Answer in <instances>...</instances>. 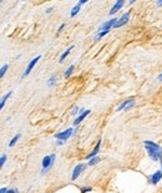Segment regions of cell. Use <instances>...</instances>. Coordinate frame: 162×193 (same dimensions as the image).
Here are the masks:
<instances>
[{
    "label": "cell",
    "instance_id": "cell-12",
    "mask_svg": "<svg viewBox=\"0 0 162 193\" xmlns=\"http://www.w3.org/2000/svg\"><path fill=\"white\" fill-rule=\"evenodd\" d=\"M80 7H81L80 4H77L76 6H74V7H73V10H71V13H70V16H71V18H74L75 15H76L79 11H80Z\"/></svg>",
    "mask_w": 162,
    "mask_h": 193
},
{
    "label": "cell",
    "instance_id": "cell-8",
    "mask_svg": "<svg viewBox=\"0 0 162 193\" xmlns=\"http://www.w3.org/2000/svg\"><path fill=\"white\" fill-rule=\"evenodd\" d=\"M161 179H162V171H156L151 176V183L152 184H157Z\"/></svg>",
    "mask_w": 162,
    "mask_h": 193
},
{
    "label": "cell",
    "instance_id": "cell-22",
    "mask_svg": "<svg viewBox=\"0 0 162 193\" xmlns=\"http://www.w3.org/2000/svg\"><path fill=\"white\" fill-rule=\"evenodd\" d=\"M52 10H54V7H49V9H46V13L50 14V13H52Z\"/></svg>",
    "mask_w": 162,
    "mask_h": 193
},
{
    "label": "cell",
    "instance_id": "cell-3",
    "mask_svg": "<svg viewBox=\"0 0 162 193\" xmlns=\"http://www.w3.org/2000/svg\"><path fill=\"white\" fill-rule=\"evenodd\" d=\"M85 168H86V165H84V163L77 165L76 167L74 168V172H73V176H71V179H73V181H76V179H77V177L81 175V172L84 171Z\"/></svg>",
    "mask_w": 162,
    "mask_h": 193
},
{
    "label": "cell",
    "instance_id": "cell-25",
    "mask_svg": "<svg viewBox=\"0 0 162 193\" xmlns=\"http://www.w3.org/2000/svg\"><path fill=\"white\" fill-rule=\"evenodd\" d=\"M6 192H7V190H6L5 187H3V188H1V191H0V193H6Z\"/></svg>",
    "mask_w": 162,
    "mask_h": 193
},
{
    "label": "cell",
    "instance_id": "cell-11",
    "mask_svg": "<svg viewBox=\"0 0 162 193\" xmlns=\"http://www.w3.org/2000/svg\"><path fill=\"white\" fill-rule=\"evenodd\" d=\"M100 146H101V141H99V143H97V145H96V147H95V148H94V151H92V152H91V153H90L89 156H87V158H94V157H96V153L99 152V150H100Z\"/></svg>",
    "mask_w": 162,
    "mask_h": 193
},
{
    "label": "cell",
    "instance_id": "cell-28",
    "mask_svg": "<svg viewBox=\"0 0 162 193\" xmlns=\"http://www.w3.org/2000/svg\"><path fill=\"white\" fill-rule=\"evenodd\" d=\"M157 5H159V6H162V1H159V3H157Z\"/></svg>",
    "mask_w": 162,
    "mask_h": 193
},
{
    "label": "cell",
    "instance_id": "cell-13",
    "mask_svg": "<svg viewBox=\"0 0 162 193\" xmlns=\"http://www.w3.org/2000/svg\"><path fill=\"white\" fill-rule=\"evenodd\" d=\"M73 49H74V46H70V47H69V49H67V50H66L65 52H64V54H62L61 56H60V62H62V61H64V60H65V58H66V56H67V55H69V54H70V51H71V50H73Z\"/></svg>",
    "mask_w": 162,
    "mask_h": 193
},
{
    "label": "cell",
    "instance_id": "cell-5",
    "mask_svg": "<svg viewBox=\"0 0 162 193\" xmlns=\"http://www.w3.org/2000/svg\"><path fill=\"white\" fill-rule=\"evenodd\" d=\"M73 135V128H67L66 131H64V132H60V133H58L55 136V138H58V140H61V141L65 142L67 138L70 137V136Z\"/></svg>",
    "mask_w": 162,
    "mask_h": 193
},
{
    "label": "cell",
    "instance_id": "cell-4",
    "mask_svg": "<svg viewBox=\"0 0 162 193\" xmlns=\"http://www.w3.org/2000/svg\"><path fill=\"white\" fill-rule=\"evenodd\" d=\"M39 60H40V56H36V58H34V59L31 60V61L29 62L28 67H26V70L24 71V74H22V77H26V76H28V75L30 74V71H31V70L34 69V66L36 65V62L39 61Z\"/></svg>",
    "mask_w": 162,
    "mask_h": 193
},
{
    "label": "cell",
    "instance_id": "cell-27",
    "mask_svg": "<svg viewBox=\"0 0 162 193\" xmlns=\"http://www.w3.org/2000/svg\"><path fill=\"white\" fill-rule=\"evenodd\" d=\"M86 3H87V0H81V1L79 3V4H80V5H82V4H86Z\"/></svg>",
    "mask_w": 162,
    "mask_h": 193
},
{
    "label": "cell",
    "instance_id": "cell-2",
    "mask_svg": "<svg viewBox=\"0 0 162 193\" xmlns=\"http://www.w3.org/2000/svg\"><path fill=\"white\" fill-rule=\"evenodd\" d=\"M55 157H56L55 154H50V156L44 157V160H43V168H44L43 175L45 172H47V169L52 166V163H54V161H55Z\"/></svg>",
    "mask_w": 162,
    "mask_h": 193
},
{
    "label": "cell",
    "instance_id": "cell-29",
    "mask_svg": "<svg viewBox=\"0 0 162 193\" xmlns=\"http://www.w3.org/2000/svg\"><path fill=\"white\" fill-rule=\"evenodd\" d=\"M159 80H160V81H162V74H161L160 76H159Z\"/></svg>",
    "mask_w": 162,
    "mask_h": 193
},
{
    "label": "cell",
    "instance_id": "cell-24",
    "mask_svg": "<svg viewBox=\"0 0 162 193\" xmlns=\"http://www.w3.org/2000/svg\"><path fill=\"white\" fill-rule=\"evenodd\" d=\"M6 193H18V191H15V190H7Z\"/></svg>",
    "mask_w": 162,
    "mask_h": 193
},
{
    "label": "cell",
    "instance_id": "cell-6",
    "mask_svg": "<svg viewBox=\"0 0 162 193\" xmlns=\"http://www.w3.org/2000/svg\"><path fill=\"white\" fill-rule=\"evenodd\" d=\"M129 18H130V13H126V14H123L122 16H121V18H120L119 20H117V22H116V24H115V26H114V28H115V29H116V28H121L122 25H125L126 22L129 21Z\"/></svg>",
    "mask_w": 162,
    "mask_h": 193
},
{
    "label": "cell",
    "instance_id": "cell-16",
    "mask_svg": "<svg viewBox=\"0 0 162 193\" xmlns=\"http://www.w3.org/2000/svg\"><path fill=\"white\" fill-rule=\"evenodd\" d=\"M99 162H100V158L99 157H94V158H91V161H90L89 162V166H95L96 163H99Z\"/></svg>",
    "mask_w": 162,
    "mask_h": 193
},
{
    "label": "cell",
    "instance_id": "cell-18",
    "mask_svg": "<svg viewBox=\"0 0 162 193\" xmlns=\"http://www.w3.org/2000/svg\"><path fill=\"white\" fill-rule=\"evenodd\" d=\"M55 81H56V76L54 75V76H51V77H50V80L47 81V85H49V86H52V85L55 84Z\"/></svg>",
    "mask_w": 162,
    "mask_h": 193
},
{
    "label": "cell",
    "instance_id": "cell-15",
    "mask_svg": "<svg viewBox=\"0 0 162 193\" xmlns=\"http://www.w3.org/2000/svg\"><path fill=\"white\" fill-rule=\"evenodd\" d=\"M10 96H11V91H10V92H7L6 95H5V96H4V97L1 98V104H0V107H1V108L4 107V105H5V101H6V100H7V98H9Z\"/></svg>",
    "mask_w": 162,
    "mask_h": 193
},
{
    "label": "cell",
    "instance_id": "cell-1",
    "mask_svg": "<svg viewBox=\"0 0 162 193\" xmlns=\"http://www.w3.org/2000/svg\"><path fill=\"white\" fill-rule=\"evenodd\" d=\"M144 146L152 161H155V162L160 161V158L162 157V148L160 145H157V143L152 142V141H145Z\"/></svg>",
    "mask_w": 162,
    "mask_h": 193
},
{
    "label": "cell",
    "instance_id": "cell-9",
    "mask_svg": "<svg viewBox=\"0 0 162 193\" xmlns=\"http://www.w3.org/2000/svg\"><path fill=\"white\" fill-rule=\"evenodd\" d=\"M122 5H123V0H119V1L116 3L114 6H112V9L110 10V14H111V15L116 14V13H117V11H119L120 9H121V6H122Z\"/></svg>",
    "mask_w": 162,
    "mask_h": 193
},
{
    "label": "cell",
    "instance_id": "cell-7",
    "mask_svg": "<svg viewBox=\"0 0 162 193\" xmlns=\"http://www.w3.org/2000/svg\"><path fill=\"white\" fill-rule=\"evenodd\" d=\"M134 106V100L132 98H129V100H126V101H123L121 105L117 107V111H122V110H129L131 108Z\"/></svg>",
    "mask_w": 162,
    "mask_h": 193
},
{
    "label": "cell",
    "instance_id": "cell-21",
    "mask_svg": "<svg viewBox=\"0 0 162 193\" xmlns=\"http://www.w3.org/2000/svg\"><path fill=\"white\" fill-rule=\"evenodd\" d=\"M92 188L91 187H86V188H82V193H85V192H90Z\"/></svg>",
    "mask_w": 162,
    "mask_h": 193
},
{
    "label": "cell",
    "instance_id": "cell-30",
    "mask_svg": "<svg viewBox=\"0 0 162 193\" xmlns=\"http://www.w3.org/2000/svg\"><path fill=\"white\" fill-rule=\"evenodd\" d=\"M160 161H161V167H162V157L160 158Z\"/></svg>",
    "mask_w": 162,
    "mask_h": 193
},
{
    "label": "cell",
    "instance_id": "cell-19",
    "mask_svg": "<svg viewBox=\"0 0 162 193\" xmlns=\"http://www.w3.org/2000/svg\"><path fill=\"white\" fill-rule=\"evenodd\" d=\"M7 67H9V66H7V65H4L3 67H1V71H0V76H4V74H5L6 72V70H7Z\"/></svg>",
    "mask_w": 162,
    "mask_h": 193
},
{
    "label": "cell",
    "instance_id": "cell-10",
    "mask_svg": "<svg viewBox=\"0 0 162 193\" xmlns=\"http://www.w3.org/2000/svg\"><path fill=\"white\" fill-rule=\"evenodd\" d=\"M87 115H90V110H86V111H84V112H81V115H80V116H79V117H77V119H76V120H75V121H74V125H75V126H76V125H79V123H80V122H81V121H82V120H84V119H85V117H86V116H87Z\"/></svg>",
    "mask_w": 162,
    "mask_h": 193
},
{
    "label": "cell",
    "instance_id": "cell-23",
    "mask_svg": "<svg viewBox=\"0 0 162 193\" xmlns=\"http://www.w3.org/2000/svg\"><path fill=\"white\" fill-rule=\"evenodd\" d=\"M64 26H65V25H64V24H62L61 26H60V28H59V30H58V34H60V33H61V30L64 29Z\"/></svg>",
    "mask_w": 162,
    "mask_h": 193
},
{
    "label": "cell",
    "instance_id": "cell-17",
    "mask_svg": "<svg viewBox=\"0 0 162 193\" xmlns=\"http://www.w3.org/2000/svg\"><path fill=\"white\" fill-rule=\"evenodd\" d=\"M19 138H20V135H16V136H15V137H14V138L10 141V143H9V147H13V146H15V143L18 142V140H19Z\"/></svg>",
    "mask_w": 162,
    "mask_h": 193
},
{
    "label": "cell",
    "instance_id": "cell-14",
    "mask_svg": "<svg viewBox=\"0 0 162 193\" xmlns=\"http://www.w3.org/2000/svg\"><path fill=\"white\" fill-rule=\"evenodd\" d=\"M73 72H74V65H71V66H69V69L66 70V72H65V77L67 79V77H70L71 75H73Z\"/></svg>",
    "mask_w": 162,
    "mask_h": 193
},
{
    "label": "cell",
    "instance_id": "cell-26",
    "mask_svg": "<svg viewBox=\"0 0 162 193\" xmlns=\"http://www.w3.org/2000/svg\"><path fill=\"white\" fill-rule=\"evenodd\" d=\"M77 111H79V108H77V107H74V111H73V115H75V113H77Z\"/></svg>",
    "mask_w": 162,
    "mask_h": 193
},
{
    "label": "cell",
    "instance_id": "cell-20",
    "mask_svg": "<svg viewBox=\"0 0 162 193\" xmlns=\"http://www.w3.org/2000/svg\"><path fill=\"white\" fill-rule=\"evenodd\" d=\"M5 161H6V156H5V154H3L1 158H0V166H1V167L4 166V163H5Z\"/></svg>",
    "mask_w": 162,
    "mask_h": 193
}]
</instances>
